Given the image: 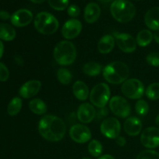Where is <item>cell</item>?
Segmentation results:
<instances>
[{
	"label": "cell",
	"instance_id": "cell-1",
	"mask_svg": "<svg viewBox=\"0 0 159 159\" xmlns=\"http://www.w3.org/2000/svg\"><path fill=\"white\" fill-rule=\"evenodd\" d=\"M40 136L51 142H57L63 139L66 133V125L61 118L54 115H45L38 124Z\"/></svg>",
	"mask_w": 159,
	"mask_h": 159
},
{
	"label": "cell",
	"instance_id": "cell-2",
	"mask_svg": "<svg viewBox=\"0 0 159 159\" xmlns=\"http://www.w3.org/2000/svg\"><path fill=\"white\" fill-rule=\"evenodd\" d=\"M130 75L128 66L122 61H113L102 70V75L109 83L118 85L127 80Z\"/></svg>",
	"mask_w": 159,
	"mask_h": 159
},
{
	"label": "cell",
	"instance_id": "cell-3",
	"mask_svg": "<svg viewBox=\"0 0 159 159\" xmlns=\"http://www.w3.org/2000/svg\"><path fill=\"white\" fill-rule=\"evenodd\" d=\"M77 56L75 46L68 40L58 42L54 47V57L56 62L62 66L70 65L75 61Z\"/></svg>",
	"mask_w": 159,
	"mask_h": 159
},
{
	"label": "cell",
	"instance_id": "cell-4",
	"mask_svg": "<svg viewBox=\"0 0 159 159\" xmlns=\"http://www.w3.org/2000/svg\"><path fill=\"white\" fill-rule=\"evenodd\" d=\"M112 16L120 23H128L136 14V8L127 0H115L110 6Z\"/></svg>",
	"mask_w": 159,
	"mask_h": 159
},
{
	"label": "cell",
	"instance_id": "cell-5",
	"mask_svg": "<svg viewBox=\"0 0 159 159\" xmlns=\"http://www.w3.org/2000/svg\"><path fill=\"white\" fill-rule=\"evenodd\" d=\"M34 27L40 34L49 35L54 34L57 30L59 23L52 14L41 12H39L34 19Z\"/></svg>",
	"mask_w": 159,
	"mask_h": 159
},
{
	"label": "cell",
	"instance_id": "cell-6",
	"mask_svg": "<svg viewBox=\"0 0 159 159\" xmlns=\"http://www.w3.org/2000/svg\"><path fill=\"white\" fill-rule=\"evenodd\" d=\"M110 89L107 84L101 82L95 85L89 94V99L93 105L98 108L105 107L110 100Z\"/></svg>",
	"mask_w": 159,
	"mask_h": 159
},
{
	"label": "cell",
	"instance_id": "cell-7",
	"mask_svg": "<svg viewBox=\"0 0 159 159\" xmlns=\"http://www.w3.org/2000/svg\"><path fill=\"white\" fill-rule=\"evenodd\" d=\"M121 92L128 99H139L144 94V84L138 79H127L123 83Z\"/></svg>",
	"mask_w": 159,
	"mask_h": 159
},
{
	"label": "cell",
	"instance_id": "cell-8",
	"mask_svg": "<svg viewBox=\"0 0 159 159\" xmlns=\"http://www.w3.org/2000/svg\"><path fill=\"white\" fill-rule=\"evenodd\" d=\"M109 107L113 114L120 118L128 117L131 111L128 101L120 96L112 97L109 102Z\"/></svg>",
	"mask_w": 159,
	"mask_h": 159
},
{
	"label": "cell",
	"instance_id": "cell-9",
	"mask_svg": "<svg viewBox=\"0 0 159 159\" xmlns=\"http://www.w3.org/2000/svg\"><path fill=\"white\" fill-rule=\"evenodd\" d=\"M120 121L115 117L106 118L100 126L101 133L110 139H116L120 136Z\"/></svg>",
	"mask_w": 159,
	"mask_h": 159
},
{
	"label": "cell",
	"instance_id": "cell-10",
	"mask_svg": "<svg viewBox=\"0 0 159 159\" xmlns=\"http://www.w3.org/2000/svg\"><path fill=\"white\" fill-rule=\"evenodd\" d=\"M114 38L120 50L125 53H132L136 50L137 41L130 34L114 33Z\"/></svg>",
	"mask_w": 159,
	"mask_h": 159
},
{
	"label": "cell",
	"instance_id": "cell-11",
	"mask_svg": "<svg viewBox=\"0 0 159 159\" xmlns=\"http://www.w3.org/2000/svg\"><path fill=\"white\" fill-rule=\"evenodd\" d=\"M69 135L78 144H84L91 140L92 134L89 128L84 124H75L70 128Z\"/></svg>",
	"mask_w": 159,
	"mask_h": 159
},
{
	"label": "cell",
	"instance_id": "cell-12",
	"mask_svg": "<svg viewBox=\"0 0 159 159\" xmlns=\"http://www.w3.org/2000/svg\"><path fill=\"white\" fill-rule=\"evenodd\" d=\"M141 142L147 148H155L159 146V128L150 127L144 130L141 135Z\"/></svg>",
	"mask_w": 159,
	"mask_h": 159
},
{
	"label": "cell",
	"instance_id": "cell-13",
	"mask_svg": "<svg viewBox=\"0 0 159 159\" xmlns=\"http://www.w3.org/2000/svg\"><path fill=\"white\" fill-rule=\"evenodd\" d=\"M82 29V23L77 19H71L65 23L61 29V34L67 40H71L80 34Z\"/></svg>",
	"mask_w": 159,
	"mask_h": 159
},
{
	"label": "cell",
	"instance_id": "cell-14",
	"mask_svg": "<svg viewBox=\"0 0 159 159\" xmlns=\"http://www.w3.org/2000/svg\"><path fill=\"white\" fill-rule=\"evenodd\" d=\"M33 20V13L26 9H21L16 11L11 16V23L17 27H23L31 23Z\"/></svg>",
	"mask_w": 159,
	"mask_h": 159
},
{
	"label": "cell",
	"instance_id": "cell-15",
	"mask_svg": "<svg viewBox=\"0 0 159 159\" xmlns=\"http://www.w3.org/2000/svg\"><path fill=\"white\" fill-rule=\"evenodd\" d=\"M96 110L94 107L89 102L79 106L77 111L78 119L82 124H89L96 117Z\"/></svg>",
	"mask_w": 159,
	"mask_h": 159
},
{
	"label": "cell",
	"instance_id": "cell-16",
	"mask_svg": "<svg viewBox=\"0 0 159 159\" xmlns=\"http://www.w3.org/2000/svg\"><path fill=\"white\" fill-rule=\"evenodd\" d=\"M41 88V82L38 80H30L25 82L19 90L20 96L23 99H29L34 97L40 91Z\"/></svg>",
	"mask_w": 159,
	"mask_h": 159
},
{
	"label": "cell",
	"instance_id": "cell-17",
	"mask_svg": "<svg viewBox=\"0 0 159 159\" xmlns=\"http://www.w3.org/2000/svg\"><path fill=\"white\" fill-rule=\"evenodd\" d=\"M124 130L126 133L131 137L138 136L142 130V123L139 118L136 116L128 117L124 122Z\"/></svg>",
	"mask_w": 159,
	"mask_h": 159
},
{
	"label": "cell",
	"instance_id": "cell-18",
	"mask_svg": "<svg viewBox=\"0 0 159 159\" xmlns=\"http://www.w3.org/2000/svg\"><path fill=\"white\" fill-rule=\"evenodd\" d=\"M144 23L152 30H159V7H152L144 16Z\"/></svg>",
	"mask_w": 159,
	"mask_h": 159
},
{
	"label": "cell",
	"instance_id": "cell-19",
	"mask_svg": "<svg viewBox=\"0 0 159 159\" xmlns=\"http://www.w3.org/2000/svg\"><path fill=\"white\" fill-rule=\"evenodd\" d=\"M100 8L96 2H90L84 10V19L88 23H93L98 20L100 16Z\"/></svg>",
	"mask_w": 159,
	"mask_h": 159
},
{
	"label": "cell",
	"instance_id": "cell-20",
	"mask_svg": "<svg viewBox=\"0 0 159 159\" xmlns=\"http://www.w3.org/2000/svg\"><path fill=\"white\" fill-rule=\"evenodd\" d=\"M115 38L111 35H104L98 42V50L101 54H109L115 46Z\"/></svg>",
	"mask_w": 159,
	"mask_h": 159
},
{
	"label": "cell",
	"instance_id": "cell-21",
	"mask_svg": "<svg viewBox=\"0 0 159 159\" xmlns=\"http://www.w3.org/2000/svg\"><path fill=\"white\" fill-rule=\"evenodd\" d=\"M72 92L77 99L80 101L86 100L89 96V91L86 84L82 81H76L72 87Z\"/></svg>",
	"mask_w": 159,
	"mask_h": 159
},
{
	"label": "cell",
	"instance_id": "cell-22",
	"mask_svg": "<svg viewBox=\"0 0 159 159\" xmlns=\"http://www.w3.org/2000/svg\"><path fill=\"white\" fill-rule=\"evenodd\" d=\"M16 37V30L7 23H0V39L6 41H11Z\"/></svg>",
	"mask_w": 159,
	"mask_h": 159
},
{
	"label": "cell",
	"instance_id": "cell-23",
	"mask_svg": "<svg viewBox=\"0 0 159 159\" xmlns=\"http://www.w3.org/2000/svg\"><path fill=\"white\" fill-rule=\"evenodd\" d=\"M30 110L37 115H43L48 110L46 103L40 99H33L29 102Z\"/></svg>",
	"mask_w": 159,
	"mask_h": 159
},
{
	"label": "cell",
	"instance_id": "cell-24",
	"mask_svg": "<svg viewBox=\"0 0 159 159\" xmlns=\"http://www.w3.org/2000/svg\"><path fill=\"white\" fill-rule=\"evenodd\" d=\"M102 70V67L100 64L95 61H89L85 64L82 68L84 74L89 76H97L101 73Z\"/></svg>",
	"mask_w": 159,
	"mask_h": 159
},
{
	"label": "cell",
	"instance_id": "cell-25",
	"mask_svg": "<svg viewBox=\"0 0 159 159\" xmlns=\"http://www.w3.org/2000/svg\"><path fill=\"white\" fill-rule=\"evenodd\" d=\"M153 38V34L152 31L148 30H143L140 31L137 35V44L139 45L140 47H146L152 43Z\"/></svg>",
	"mask_w": 159,
	"mask_h": 159
},
{
	"label": "cell",
	"instance_id": "cell-26",
	"mask_svg": "<svg viewBox=\"0 0 159 159\" xmlns=\"http://www.w3.org/2000/svg\"><path fill=\"white\" fill-rule=\"evenodd\" d=\"M23 101L20 97H14L9 102L7 107V113L10 116H16L20 113L22 108Z\"/></svg>",
	"mask_w": 159,
	"mask_h": 159
},
{
	"label": "cell",
	"instance_id": "cell-27",
	"mask_svg": "<svg viewBox=\"0 0 159 159\" xmlns=\"http://www.w3.org/2000/svg\"><path fill=\"white\" fill-rule=\"evenodd\" d=\"M88 151L92 156L98 158V157H100L101 155H102L103 148H102L100 141L94 139L90 141L89 144L88 145Z\"/></svg>",
	"mask_w": 159,
	"mask_h": 159
},
{
	"label": "cell",
	"instance_id": "cell-28",
	"mask_svg": "<svg viewBox=\"0 0 159 159\" xmlns=\"http://www.w3.org/2000/svg\"><path fill=\"white\" fill-rule=\"evenodd\" d=\"M57 79L62 85H68L72 80V75L67 68H61L57 71Z\"/></svg>",
	"mask_w": 159,
	"mask_h": 159
},
{
	"label": "cell",
	"instance_id": "cell-29",
	"mask_svg": "<svg viewBox=\"0 0 159 159\" xmlns=\"http://www.w3.org/2000/svg\"><path fill=\"white\" fill-rule=\"evenodd\" d=\"M147 97L151 100H157L159 99V83L155 82L148 85L145 91Z\"/></svg>",
	"mask_w": 159,
	"mask_h": 159
},
{
	"label": "cell",
	"instance_id": "cell-30",
	"mask_svg": "<svg viewBox=\"0 0 159 159\" xmlns=\"http://www.w3.org/2000/svg\"><path fill=\"white\" fill-rule=\"evenodd\" d=\"M48 4L52 9L57 11L65 10L68 8L69 0H48Z\"/></svg>",
	"mask_w": 159,
	"mask_h": 159
},
{
	"label": "cell",
	"instance_id": "cell-31",
	"mask_svg": "<svg viewBox=\"0 0 159 159\" xmlns=\"http://www.w3.org/2000/svg\"><path fill=\"white\" fill-rule=\"evenodd\" d=\"M135 110L137 113L140 116H145L149 111V106L144 99H138L135 105Z\"/></svg>",
	"mask_w": 159,
	"mask_h": 159
},
{
	"label": "cell",
	"instance_id": "cell-32",
	"mask_svg": "<svg viewBox=\"0 0 159 159\" xmlns=\"http://www.w3.org/2000/svg\"><path fill=\"white\" fill-rule=\"evenodd\" d=\"M136 159H159V153L153 150H144L140 152Z\"/></svg>",
	"mask_w": 159,
	"mask_h": 159
},
{
	"label": "cell",
	"instance_id": "cell-33",
	"mask_svg": "<svg viewBox=\"0 0 159 159\" xmlns=\"http://www.w3.org/2000/svg\"><path fill=\"white\" fill-rule=\"evenodd\" d=\"M146 61L151 66L159 67V53L152 52L146 57Z\"/></svg>",
	"mask_w": 159,
	"mask_h": 159
},
{
	"label": "cell",
	"instance_id": "cell-34",
	"mask_svg": "<svg viewBox=\"0 0 159 159\" xmlns=\"http://www.w3.org/2000/svg\"><path fill=\"white\" fill-rule=\"evenodd\" d=\"M9 77V71L7 67L0 62V82H6Z\"/></svg>",
	"mask_w": 159,
	"mask_h": 159
},
{
	"label": "cell",
	"instance_id": "cell-35",
	"mask_svg": "<svg viewBox=\"0 0 159 159\" xmlns=\"http://www.w3.org/2000/svg\"><path fill=\"white\" fill-rule=\"evenodd\" d=\"M80 8L76 5H71L68 7V14L69 16L75 18L80 15Z\"/></svg>",
	"mask_w": 159,
	"mask_h": 159
},
{
	"label": "cell",
	"instance_id": "cell-36",
	"mask_svg": "<svg viewBox=\"0 0 159 159\" xmlns=\"http://www.w3.org/2000/svg\"><path fill=\"white\" fill-rule=\"evenodd\" d=\"M109 114V109L107 107H102V108H99V110H98L96 113V119L97 120H99L104 119L105 117H107Z\"/></svg>",
	"mask_w": 159,
	"mask_h": 159
},
{
	"label": "cell",
	"instance_id": "cell-37",
	"mask_svg": "<svg viewBox=\"0 0 159 159\" xmlns=\"http://www.w3.org/2000/svg\"><path fill=\"white\" fill-rule=\"evenodd\" d=\"M116 140V144H118V145L120 146V147H124V146H125V144H127L126 138H124V137L119 136Z\"/></svg>",
	"mask_w": 159,
	"mask_h": 159
},
{
	"label": "cell",
	"instance_id": "cell-38",
	"mask_svg": "<svg viewBox=\"0 0 159 159\" xmlns=\"http://www.w3.org/2000/svg\"><path fill=\"white\" fill-rule=\"evenodd\" d=\"M9 18H11V16L9 12L5 10L0 11V19H2L3 20H6Z\"/></svg>",
	"mask_w": 159,
	"mask_h": 159
},
{
	"label": "cell",
	"instance_id": "cell-39",
	"mask_svg": "<svg viewBox=\"0 0 159 159\" xmlns=\"http://www.w3.org/2000/svg\"><path fill=\"white\" fill-rule=\"evenodd\" d=\"M153 37H154V39H155V42L159 44V30L155 31V32L154 33Z\"/></svg>",
	"mask_w": 159,
	"mask_h": 159
},
{
	"label": "cell",
	"instance_id": "cell-40",
	"mask_svg": "<svg viewBox=\"0 0 159 159\" xmlns=\"http://www.w3.org/2000/svg\"><path fill=\"white\" fill-rule=\"evenodd\" d=\"M3 53H4V44H3L2 42L0 40V59L2 57Z\"/></svg>",
	"mask_w": 159,
	"mask_h": 159
},
{
	"label": "cell",
	"instance_id": "cell-41",
	"mask_svg": "<svg viewBox=\"0 0 159 159\" xmlns=\"http://www.w3.org/2000/svg\"><path fill=\"white\" fill-rule=\"evenodd\" d=\"M97 159H115V158L110 155H102V156L99 157V158Z\"/></svg>",
	"mask_w": 159,
	"mask_h": 159
},
{
	"label": "cell",
	"instance_id": "cell-42",
	"mask_svg": "<svg viewBox=\"0 0 159 159\" xmlns=\"http://www.w3.org/2000/svg\"><path fill=\"white\" fill-rule=\"evenodd\" d=\"M30 1L32 2L36 3V4H40V3L43 2L45 0H30Z\"/></svg>",
	"mask_w": 159,
	"mask_h": 159
},
{
	"label": "cell",
	"instance_id": "cell-43",
	"mask_svg": "<svg viewBox=\"0 0 159 159\" xmlns=\"http://www.w3.org/2000/svg\"><path fill=\"white\" fill-rule=\"evenodd\" d=\"M155 124H156V125L158 126V127H159V114L156 116V118H155Z\"/></svg>",
	"mask_w": 159,
	"mask_h": 159
},
{
	"label": "cell",
	"instance_id": "cell-44",
	"mask_svg": "<svg viewBox=\"0 0 159 159\" xmlns=\"http://www.w3.org/2000/svg\"><path fill=\"white\" fill-rule=\"evenodd\" d=\"M99 2H102V3H108L110 2H111L112 0H98Z\"/></svg>",
	"mask_w": 159,
	"mask_h": 159
},
{
	"label": "cell",
	"instance_id": "cell-45",
	"mask_svg": "<svg viewBox=\"0 0 159 159\" xmlns=\"http://www.w3.org/2000/svg\"><path fill=\"white\" fill-rule=\"evenodd\" d=\"M82 159H92V158H88V157H84V158H82Z\"/></svg>",
	"mask_w": 159,
	"mask_h": 159
}]
</instances>
